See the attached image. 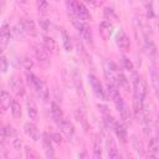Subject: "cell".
I'll return each instance as SVG.
<instances>
[{"instance_id":"d6a6232c","label":"cell","mask_w":159,"mask_h":159,"mask_svg":"<svg viewBox=\"0 0 159 159\" xmlns=\"http://www.w3.org/2000/svg\"><path fill=\"white\" fill-rule=\"evenodd\" d=\"M39 26L41 27V30L47 31L48 27H50V20L46 19V17H40L39 19Z\"/></svg>"},{"instance_id":"9a60e30c","label":"cell","mask_w":159,"mask_h":159,"mask_svg":"<svg viewBox=\"0 0 159 159\" xmlns=\"http://www.w3.org/2000/svg\"><path fill=\"white\" fill-rule=\"evenodd\" d=\"M51 138H48L47 133L43 134V139H42V144H43V150H45V154L47 158H53L55 157V150L51 145Z\"/></svg>"},{"instance_id":"ac0fdd59","label":"cell","mask_w":159,"mask_h":159,"mask_svg":"<svg viewBox=\"0 0 159 159\" xmlns=\"http://www.w3.org/2000/svg\"><path fill=\"white\" fill-rule=\"evenodd\" d=\"M11 102H12L11 96L6 91H1L0 92V107L2 109H7L11 106Z\"/></svg>"},{"instance_id":"44dd1931","label":"cell","mask_w":159,"mask_h":159,"mask_svg":"<svg viewBox=\"0 0 159 159\" xmlns=\"http://www.w3.org/2000/svg\"><path fill=\"white\" fill-rule=\"evenodd\" d=\"M116 83L119 84V87H122L124 91H128L129 89V81H128V78L125 77L124 73H122L119 71H118L117 77H116Z\"/></svg>"},{"instance_id":"30bf717a","label":"cell","mask_w":159,"mask_h":159,"mask_svg":"<svg viewBox=\"0 0 159 159\" xmlns=\"http://www.w3.org/2000/svg\"><path fill=\"white\" fill-rule=\"evenodd\" d=\"M130 144H132V148L134 149V152L140 155V157H145V149H144V144L142 140H139L135 135H132L130 137Z\"/></svg>"},{"instance_id":"836d02e7","label":"cell","mask_w":159,"mask_h":159,"mask_svg":"<svg viewBox=\"0 0 159 159\" xmlns=\"http://www.w3.org/2000/svg\"><path fill=\"white\" fill-rule=\"evenodd\" d=\"M7 66H9V63H7L6 57L4 55H0V72H6Z\"/></svg>"},{"instance_id":"ee69618b","label":"cell","mask_w":159,"mask_h":159,"mask_svg":"<svg viewBox=\"0 0 159 159\" xmlns=\"http://www.w3.org/2000/svg\"><path fill=\"white\" fill-rule=\"evenodd\" d=\"M16 1H17L19 4H25V2L27 1V0H16Z\"/></svg>"},{"instance_id":"3957f363","label":"cell","mask_w":159,"mask_h":159,"mask_svg":"<svg viewBox=\"0 0 159 159\" xmlns=\"http://www.w3.org/2000/svg\"><path fill=\"white\" fill-rule=\"evenodd\" d=\"M88 81H89V84H91V87H92V89H93V92L96 93V96L97 97H99L101 99H103V101H107L106 98H107V96H106V92H104V89H103V86H102V83L99 82V80L94 76V75H88Z\"/></svg>"},{"instance_id":"7a4b0ae2","label":"cell","mask_w":159,"mask_h":159,"mask_svg":"<svg viewBox=\"0 0 159 159\" xmlns=\"http://www.w3.org/2000/svg\"><path fill=\"white\" fill-rule=\"evenodd\" d=\"M72 24L83 40H86L87 42H92V31H91V27L86 24V21L78 17H72Z\"/></svg>"},{"instance_id":"e0dca14e","label":"cell","mask_w":159,"mask_h":159,"mask_svg":"<svg viewBox=\"0 0 159 159\" xmlns=\"http://www.w3.org/2000/svg\"><path fill=\"white\" fill-rule=\"evenodd\" d=\"M72 82H73V86H75L76 91L83 96V94H84L83 84H82V81H81V75H80L77 71H73V72H72Z\"/></svg>"},{"instance_id":"8fae6325","label":"cell","mask_w":159,"mask_h":159,"mask_svg":"<svg viewBox=\"0 0 159 159\" xmlns=\"http://www.w3.org/2000/svg\"><path fill=\"white\" fill-rule=\"evenodd\" d=\"M20 22H21V26H22L25 34H27V35H32V36L36 35V26H35L34 20L26 17V19H22Z\"/></svg>"},{"instance_id":"9c48e42d","label":"cell","mask_w":159,"mask_h":159,"mask_svg":"<svg viewBox=\"0 0 159 159\" xmlns=\"http://www.w3.org/2000/svg\"><path fill=\"white\" fill-rule=\"evenodd\" d=\"M112 129H113L116 137L119 139L120 143H125L127 142V138H128L127 137V129H125V127L122 123H119V122L116 120V123H114V125H113Z\"/></svg>"},{"instance_id":"603a6c76","label":"cell","mask_w":159,"mask_h":159,"mask_svg":"<svg viewBox=\"0 0 159 159\" xmlns=\"http://www.w3.org/2000/svg\"><path fill=\"white\" fill-rule=\"evenodd\" d=\"M43 46L48 50V52H57V43L56 41L50 36H43Z\"/></svg>"},{"instance_id":"7402d4cb","label":"cell","mask_w":159,"mask_h":159,"mask_svg":"<svg viewBox=\"0 0 159 159\" xmlns=\"http://www.w3.org/2000/svg\"><path fill=\"white\" fill-rule=\"evenodd\" d=\"M10 36H11V30H10V26L7 24H4L0 29V40L2 43H7L9 40H10Z\"/></svg>"},{"instance_id":"6da1fadb","label":"cell","mask_w":159,"mask_h":159,"mask_svg":"<svg viewBox=\"0 0 159 159\" xmlns=\"http://www.w3.org/2000/svg\"><path fill=\"white\" fill-rule=\"evenodd\" d=\"M133 93H134V111L138 113L142 111L145 96H147V83L140 76H134L133 80Z\"/></svg>"},{"instance_id":"b9f144b4","label":"cell","mask_w":159,"mask_h":159,"mask_svg":"<svg viewBox=\"0 0 159 159\" xmlns=\"http://www.w3.org/2000/svg\"><path fill=\"white\" fill-rule=\"evenodd\" d=\"M39 10H45L47 7V0H36Z\"/></svg>"},{"instance_id":"52a82bcc","label":"cell","mask_w":159,"mask_h":159,"mask_svg":"<svg viewBox=\"0 0 159 159\" xmlns=\"http://www.w3.org/2000/svg\"><path fill=\"white\" fill-rule=\"evenodd\" d=\"M10 86H11L12 91H14L17 96L22 97V96L25 94V84H24V82L21 81L20 77L12 76V77L10 78Z\"/></svg>"},{"instance_id":"4dcf8cb0","label":"cell","mask_w":159,"mask_h":159,"mask_svg":"<svg viewBox=\"0 0 159 159\" xmlns=\"http://www.w3.org/2000/svg\"><path fill=\"white\" fill-rule=\"evenodd\" d=\"M75 116H76V118H77V120L80 122V123H82L84 127H86V124H87V120H86V116H84V113L80 109V108H77L76 111H75Z\"/></svg>"},{"instance_id":"4316f807","label":"cell","mask_w":159,"mask_h":159,"mask_svg":"<svg viewBox=\"0 0 159 159\" xmlns=\"http://www.w3.org/2000/svg\"><path fill=\"white\" fill-rule=\"evenodd\" d=\"M120 58H122L120 61H122L123 67H124L127 71H129L130 73H134V65H133V62L130 61V58L127 57V56H122Z\"/></svg>"},{"instance_id":"2e32d148","label":"cell","mask_w":159,"mask_h":159,"mask_svg":"<svg viewBox=\"0 0 159 159\" xmlns=\"http://www.w3.org/2000/svg\"><path fill=\"white\" fill-rule=\"evenodd\" d=\"M149 153L153 158H159V140L157 137H152L149 140Z\"/></svg>"},{"instance_id":"f35d334b","label":"cell","mask_w":159,"mask_h":159,"mask_svg":"<svg viewBox=\"0 0 159 159\" xmlns=\"http://www.w3.org/2000/svg\"><path fill=\"white\" fill-rule=\"evenodd\" d=\"M25 154H26L27 158H37V154H36V153L34 152V149L30 148V147H25Z\"/></svg>"},{"instance_id":"277c9868","label":"cell","mask_w":159,"mask_h":159,"mask_svg":"<svg viewBox=\"0 0 159 159\" xmlns=\"http://www.w3.org/2000/svg\"><path fill=\"white\" fill-rule=\"evenodd\" d=\"M34 52H35V56H36V58H37V61L40 63H42V65L48 63L50 52L43 45H40V43L34 45Z\"/></svg>"},{"instance_id":"f546056e","label":"cell","mask_w":159,"mask_h":159,"mask_svg":"<svg viewBox=\"0 0 159 159\" xmlns=\"http://www.w3.org/2000/svg\"><path fill=\"white\" fill-rule=\"evenodd\" d=\"M62 40H63L62 42H63V47L66 48V51H71L72 50V41L65 31H62Z\"/></svg>"},{"instance_id":"f6af8a7d","label":"cell","mask_w":159,"mask_h":159,"mask_svg":"<svg viewBox=\"0 0 159 159\" xmlns=\"http://www.w3.org/2000/svg\"><path fill=\"white\" fill-rule=\"evenodd\" d=\"M86 2H89V4H93V2H94V0H86Z\"/></svg>"},{"instance_id":"f1b7e54d","label":"cell","mask_w":159,"mask_h":159,"mask_svg":"<svg viewBox=\"0 0 159 159\" xmlns=\"http://www.w3.org/2000/svg\"><path fill=\"white\" fill-rule=\"evenodd\" d=\"M142 4L145 6L148 17H154V6H153V0H140Z\"/></svg>"},{"instance_id":"74e56055","label":"cell","mask_w":159,"mask_h":159,"mask_svg":"<svg viewBox=\"0 0 159 159\" xmlns=\"http://www.w3.org/2000/svg\"><path fill=\"white\" fill-rule=\"evenodd\" d=\"M6 138H7L6 137V128H5V125L2 123H0V143L2 144Z\"/></svg>"},{"instance_id":"83f0119b","label":"cell","mask_w":159,"mask_h":159,"mask_svg":"<svg viewBox=\"0 0 159 159\" xmlns=\"http://www.w3.org/2000/svg\"><path fill=\"white\" fill-rule=\"evenodd\" d=\"M101 157H102V145H101V140L97 138L93 144V158L98 159Z\"/></svg>"},{"instance_id":"1f68e13d","label":"cell","mask_w":159,"mask_h":159,"mask_svg":"<svg viewBox=\"0 0 159 159\" xmlns=\"http://www.w3.org/2000/svg\"><path fill=\"white\" fill-rule=\"evenodd\" d=\"M21 66H22L25 70H31L32 66H34V61H32L30 57L25 56V57H22V60H21Z\"/></svg>"},{"instance_id":"ba28073f","label":"cell","mask_w":159,"mask_h":159,"mask_svg":"<svg viewBox=\"0 0 159 159\" xmlns=\"http://www.w3.org/2000/svg\"><path fill=\"white\" fill-rule=\"evenodd\" d=\"M104 140H106V147H107V152H108V157L109 158H118V150H117V145L114 139L112 138L111 134H106L104 135Z\"/></svg>"},{"instance_id":"e575fe53","label":"cell","mask_w":159,"mask_h":159,"mask_svg":"<svg viewBox=\"0 0 159 159\" xmlns=\"http://www.w3.org/2000/svg\"><path fill=\"white\" fill-rule=\"evenodd\" d=\"M150 78H152V83H153L154 91H155V92H158V76H157V72H155L154 70H152Z\"/></svg>"},{"instance_id":"bcb514c9","label":"cell","mask_w":159,"mask_h":159,"mask_svg":"<svg viewBox=\"0 0 159 159\" xmlns=\"http://www.w3.org/2000/svg\"><path fill=\"white\" fill-rule=\"evenodd\" d=\"M0 55H2V46L0 45Z\"/></svg>"},{"instance_id":"7c38bea8","label":"cell","mask_w":159,"mask_h":159,"mask_svg":"<svg viewBox=\"0 0 159 159\" xmlns=\"http://www.w3.org/2000/svg\"><path fill=\"white\" fill-rule=\"evenodd\" d=\"M51 116H52V119H53L57 124H58L61 120L65 119V116H63V112H62L61 107H60L57 103H55V102L51 103Z\"/></svg>"},{"instance_id":"5bb4252c","label":"cell","mask_w":159,"mask_h":159,"mask_svg":"<svg viewBox=\"0 0 159 159\" xmlns=\"http://www.w3.org/2000/svg\"><path fill=\"white\" fill-rule=\"evenodd\" d=\"M143 39H144V47H145L147 52L149 53V56H155V53H157V46H155L154 41L145 32H143Z\"/></svg>"},{"instance_id":"5b68a950","label":"cell","mask_w":159,"mask_h":159,"mask_svg":"<svg viewBox=\"0 0 159 159\" xmlns=\"http://www.w3.org/2000/svg\"><path fill=\"white\" fill-rule=\"evenodd\" d=\"M116 43L122 51H129V48H130V40H129V37L127 36V34L124 31H119L117 34Z\"/></svg>"},{"instance_id":"7bdbcfd3","label":"cell","mask_w":159,"mask_h":159,"mask_svg":"<svg viewBox=\"0 0 159 159\" xmlns=\"http://www.w3.org/2000/svg\"><path fill=\"white\" fill-rule=\"evenodd\" d=\"M5 1H6V0H0V7H4V5H5Z\"/></svg>"},{"instance_id":"ab89813d","label":"cell","mask_w":159,"mask_h":159,"mask_svg":"<svg viewBox=\"0 0 159 159\" xmlns=\"http://www.w3.org/2000/svg\"><path fill=\"white\" fill-rule=\"evenodd\" d=\"M5 128H6V137L14 138L16 135V132H15V129L11 125H5Z\"/></svg>"},{"instance_id":"d590c367","label":"cell","mask_w":159,"mask_h":159,"mask_svg":"<svg viewBox=\"0 0 159 159\" xmlns=\"http://www.w3.org/2000/svg\"><path fill=\"white\" fill-rule=\"evenodd\" d=\"M101 27H102V31L106 32V34H108V35H109L111 31H112V25L109 24V21H102Z\"/></svg>"},{"instance_id":"8992f818","label":"cell","mask_w":159,"mask_h":159,"mask_svg":"<svg viewBox=\"0 0 159 159\" xmlns=\"http://www.w3.org/2000/svg\"><path fill=\"white\" fill-rule=\"evenodd\" d=\"M57 125H58V128H60V132H61L66 138L71 139V138L75 135V127H73V124H72L70 120L63 119V120H61Z\"/></svg>"},{"instance_id":"ffe728a7","label":"cell","mask_w":159,"mask_h":159,"mask_svg":"<svg viewBox=\"0 0 159 159\" xmlns=\"http://www.w3.org/2000/svg\"><path fill=\"white\" fill-rule=\"evenodd\" d=\"M36 92H37L39 97H40V98H41L43 102H47V101H48V98H50V91H48L47 84H46L43 81L41 82L40 87H39V89H37Z\"/></svg>"},{"instance_id":"4fadbf2b","label":"cell","mask_w":159,"mask_h":159,"mask_svg":"<svg viewBox=\"0 0 159 159\" xmlns=\"http://www.w3.org/2000/svg\"><path fill=\"white\" fill-rule=\"evenodd\" d=\"M24 130H25L26 135L30 137L32 140L36 142V140L39 139V130H37V127H36L32 122H27V123H25V125H24Z\"/></svg>"},{"instance_id":"cb8c5ba5","label":"cell","mask_w":159,"mask_h":159,"mask_svg":"<svg viewBox=\"0 0 159 159\" xmlns=\"http://www.w3.org/2000/svg\"><path fill=\"white\" fill-rule=\"evenodd\" d=\"M26 78H27V83H29L35 91H37L42 81H41L36 75H34V73H31V72H30V73H26Z\"/></svg>"},{"instance_id":"8d00e7d4","label":"cell","mask_w":159,"mask_h":159,"mask_svg":"<svg viewBox=\"0 0 159 159\" xmlns=\"http://www.w3.org/2000/svg\"><path fill=\"white\" fill-rule=\"evenodd\" d=\"M12 147H14L15 150H20L21 147H22V142H21V139L17 135H15L14 139H12Z\"/></svg>"},{"instance_id":"484cf974","label":"cell","mask_w":159,"mask_h":159,"mask_svg":"<svg viewBox=\"0 0 159 159\" xmlns=\"http://www.w3.org/2000/svg\"><path fill=\"white\" fill-rule=\"evenodd\" d=\"M10 111H11V114L14 118H20L21 114H22V109H21V106L17 101H12L11 102V106H10Z\"/></svg>"},{"instance_id":"d4e9b609","label":"cell","mask_w":159,"mask_h":159,"mask_svg":"<svg viewBox=\"0 0 159 159\" xmlns=\"http://www.w3.org/2000/svg\"><path fill=\"white\" fill-rule=\"evenodd\" d=\"M103 14H104L106 19L109 20V21H118V20H119V17H118L116 10H114L113 7H111V6H106V7L103 9Z\"/></svg>"},{"instance_id":"60d3db41","label":"cell","mask_w":159,"mask_h":159,"mask_svg":"<svg viewBox=\"0 0 159 159\" xmlns=\"http://www.w3.org/2000/svg\"><path fill=\"white\" fill-rule=\"evenodd\" d=\"M51 140L53 143H56V144H61L62 143V137L60 135V133H53L51 135Z\"/></svg>"},{"instance_id":"d6986e66","label":"cell","mask_w":159,"mask_h":159,"mask_svg":"<svg viewBox=\"0 0 159 159\" xmlns=\"http://www.w3.org/2000/svg\"><path fill=\"white\" fill-rule=\"evenodd\" d=\"M26 107H27V114L30 117V119H36L39 111H37V106L35 104V102L32 99H27L26 101Z\"/></svg>"}]
</instances>
